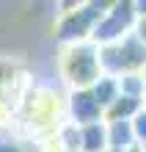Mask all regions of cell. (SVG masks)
Returning a JSON list of instances; mask_svg holds the SVG:
<instances>
[{"label": "cell", "instance_id": "1", "mask_svg": "<svg viewBox=\"0 0 146 152\" xmlns=\"http://www.w3.org/2000/svg\"><path fill=\"white\" fill-rule=\"evenodd\" d=\"M61 75L66 77L72 91L91 88L102 77V69H99V47L91 44V42L63 47V53H61Z\"/></svg>", "mask_w": 146, "mask_h": 152}, {"label": "cell", "instance_id": "2", "mask_svg": "<svg viewBox=\"0 0 146 152\" xmlns=\"http://www.w3.org/2000/svg\"><path fill=\"white\" fill-rule=\"evenodd\" d=\"M146 66V47L130 33L121 42L99 47V69L110 77H124V75H141Z\"/></svg>", "mask_w": 146, "mask_h": 152}, {"label": "cell", "instance_id": "3", "mask_svg": "<svg viewBox=\"0 0 146 152\" xmlns=\"http://www.w3.org/2000/svg\"><path fill=\"white\" fill-rule=\"evenodd\" d=\"M105 11H108V6H99V3L75 6V11H63L61 20H58V25H55V39L63 44V47L88 42L94 25L102 20Z\"/></svg>", "mask_w": 146, "mask_h": 152}, {"label": "cell", "instance_id": "4", "mask_svg": "<svg viewBox=\"0 0 146 152\" xmlns=\"http://www.w3.org/2000/svg\"><path fill=\"white\" fill-rule=\"evenodd\" d=\"M135 20H138L135 3H113V6H108V11L102 14V20L94 25L88 42L97 44V47L116 44L124 36H130V31L135 28Z\"/></svg>", "mask_w": 146, "mask_h": 152}, {"label": "cell", "instance_id": "5", "mask_svg": "<svg viewBox=\"0 0 146 152\" xmlns=\"http://www.w3.org/2000/svg\"><path fill=\"white\" fill-rule=\"evenodd\" d=\"M69 124L75 127H88V124H97V122H105V111L99 108V102L94 100L91 88H77V91L69 94Z\"/></svg>", "mask_w": 146, "mask_h": 152}, {"label": "cell", "instance_id": "6", "mask_svg": "<svg viewBox=\"0 0 146 152\" xmlns=\"http://www.w3.org/2000/svg\"><path fill=\"white\" fill-rule=\"evenodd\" d=\"M80 152H108V124L105 122L80 127Z\"/></svg>", "mask_w": 146, "mask_h": 152}, {"label": "cell", "instance_id": "7", "mask_svg": "<svg viewBox=\"0 0 146 152\" xmlns=\"http://www.w3.org/2000/svg\"><path fill=\"white\" fill-rule=\"evenodd\" d=\"M105 124H108V149L110 152H124V149L135 147L130 122H105Z\"/></svg>", "mask_w": 146, "mask_h": 152}, {"label": "cell", "instance_id": "8", "mask_svg": "<svg viewBox=\"0 0 146 152\" xmlns=\"http://www.w3.org/2000/svg\"><path fill=\"white\" fill-rule=\"evenodd\" d=\"M91 94H94V100L99 102V108L108 111V108H110V105L118 100V97H121V91H118V77L102 75L94 86H91Z\"/></svg>", "mask_w": 146, "mask_h": 152}, {"label": "cell", "instance_id": "9", "mask_svg": "<svg viewBox=\"0 0 146 152\" xmlns=\"http://www.w3.org/2000/svg\"><path fill=\"white\" fill-rule=\"evenodd\" d=\"M130 124H132V136H135V141L146 144V111L141 108V111L130 119ZM141 144H138V147H141Z\"/></svg>", "mask_w": 146, "mask_h": 152}, {"label": "cell", "instance_id": "10", "mask_svg": "<svg viewBox=\"0 0 146 152\" xmlns=\"http://www.w3.org/2000/svg\"><path fill=\"white\" fill-rule=\"evenodd\" d=\"M17 80V69L11 61H6V58H0V91H3L6 86H11Z\"/></svg>", "mask_w": 146, "mask_h": 152}, {"label": "cell", "instance_id": "11", "mask_svg": "<svg viewBox=\"0 0 146 152\" xmlns=\"http://www.w3.org/2000/svg\"><path fill=\"white\" fill-rule=\"evenodd\" d=\"M0 152H22V149L17 147L14 141H8V138H0Z\"/></svg>", "mask_w": 146, "mask_h": 152}, {"label": "cell", "instance_id": "12", "mask_svg": "<svg viewBox=\"0 0 146 152\" xmlns=\"http://www.w3.org/2000/svg\"><path fill=\"white\" fill-rule=\"evenodd\" d=\"M141 77H143V83H146V66H143V75H141Z\"/></svg>", "mask_w": 146, "mask_h": 152}, {"label": "cell", "instance_id": "13", "mask_svg": "<svg viewBox=\"0 0 146 152\" xmlns=\"http://www.w3.org/2000/svg\"><path fill=\"white\" fill-rule=\"evenodd\" d=\"M141 152H146V144H141Z\"/></svg>", "mask_w": 146, "mask_h": 152}]
</instances>
